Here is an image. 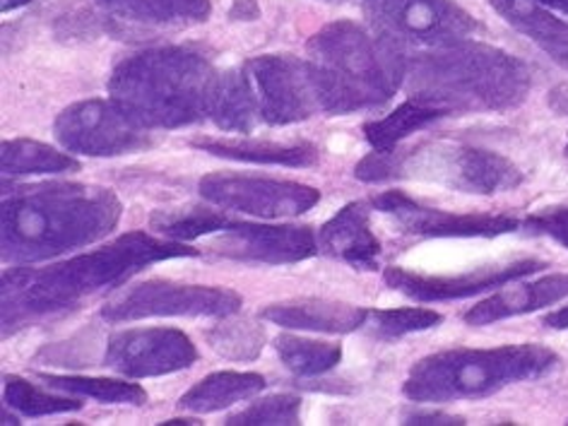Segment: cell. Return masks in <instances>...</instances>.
Here are the masks:
<instances>
[{
	"label": "cell",
	"instance_id": "52a82bcc",
	"mask_svg": "<svg viewBox=\"0 0 568 426\" xmlns=\"http://www.w3.org/2000/svg\"><path fill=\"white\" fill-rule=\"evenodd\" d=\"M354 176L366 183L407 176L475 195L514 191L523 183V172L504 154L460 142H432L405 152H374L354 169Z\"/></svg>",
	"mask_w": 568,
	"mask_h": 426
},
{
	"label": "cell",
	"instance_id": "ac0fdd59",
	"mask_svg": "<svg viewBox=\"0 0 568 426\" xmlns=\"http://www.w3.org/2000/svg\"><path fill=\"white\" fill-rule=\"evenodd\" d=\"M261 318L292 331L352 333L364 328L368 308L328 300H294L263 308Z\"/></svg>",
	"mask_w": 568,
	"mask_h": 426
},
{
	"label": "cell",
	"instance_id": "f35d334b",
	"mask_svg": "<svg viewBox=\"0 0 568 426\" xmlns=\"http://www.w3.org/2000/svg\"><path fill=\"white\" fill-rule=\"evenodd\" d=\"M189 426V424H195V419H172V422H164V426Z\"/></svg>",
	"mask_w": 568,
	"mask_h": 426
},
{
	"label": "cell",
	"instance_id": "5bb4252c",
	"mask_svg": "<svg viewBox=\"0 0 568 426\" xmlns=\"http://www.w3.org/2000/svg\"><path fill=\"white\" fill-rule=\"evenodd\" d=\"M197 359L186 333L176 328H133L109 339L104 364L131 378L174 374Z\"/></svg>",
	"mask_w": 568,
	"mask_h": 426
},
{
	"label": "cell",
	"instance_id": "9a60e30c",
	"mask_svg": "<svg viewBox=\"0 0 568 426\" xmlns=\"http://www.w3.org/2000/svg\"><path fill=\"white\" fill-rule=\"evenodd\" d=\"M374 207L393 215L405 232L417 236H501L516 232L520 222L506 215H456V212L426 207L403 191H386L374 197Z\"/></svg>",
	"mask_w": 568,
	"mask_h": 426
},
{
	"label": "cell",
	"instance_id": "277c9868",
	"mask_svg": "<svg viewBox=\"0 0 568 426\" xmlns=\"http://www.w3.org/2000/svg\"><path fill=\"white\" fill-rule=\"evenodd\" d=\"M306 49L323 111L349 113L381 106L407 78L403 49L383 37L374 39L354 22L323 27Z\"/></svg>",
	"mask_w": 568,
	"mask_h": 426
},
{
	"label": "cell",
	"instance_id": "e575fe53",
	"mask_svg": "<svg viewBox=\"0 0 568 426\" xmlns=\"http://www.w3.org/2000/svg\"><path fill=\"white\" fill-rule=\"evenodd\" d=\"M549 106L568 119V82H564V84H559V88L551 90Z\"/></svg>",
	"mask_w": 568,
	"mask_h": 426
},
{
	"label": "cell",
	"instance_id": "8992f818",
	"mask_svg": "<svg viewBox=\"0 0 568 426\" xmlns=\"http://www.w3.org/2000/svg\"><path fill=\"white\" fill-rule=\"evenodd\" d=\"M557 364V354L542 345L448 349L412 368L403 390L415 403L477 400L510 383L545 376Z\"/></svg>",
	"mask_w": 568,
	"mask_h": 426
},
{
	"label": "cell",
	"instance_id": "d6986e66",
	"mask_svg": "<svg viewBox=\"0 0 568 426\" xmlns=\"http://www.w3.org/2000/svg\"><path fill=\"white\" fill-rule=\"evenodd\" d=\"M568 296V275H549L528 284H514L465 314V323L489 325L504 318L530 314V311L557 304Z\"/></svg>",
	"mask_w": 568,
	"mask_h": 426
},
{
	"label": "cell",
	"instance_id": "5b68a950",
	"mask_svg": "<svg viewBox=\"0 0 568 426\" xmlns=\"http://www.w3.org/2000/svg\"><path fill=\"white\" fill-rule=\"evenodd\" d=\"M217 75L201 53L186 49L142 51L113 70L109 92L142 128H176L210 111Z\"/></svg>",
	"mask_w": 568,
	"mask_h": 426
},
{
	"label": "cell",
	"instance_id": "ffe728a7",
	"mask_svg": "<svg viewBox=\"0 0 568 426\" xmlns=\"http://www.w3.org/2000/svg\"><path fill=\"white\" fill-rule=\"evenodd\" d=\"M494 10L520 34L542 49L554 63L568 70V22L537 3V0H489Z\"/></svg>",
	"mask_w": 568,
	"mask_h": 426
},
{
	"label": "cell",
	"instance_id": "44dd1931",
	"mask_svg": "<svg viewBox=\"0 0 568 426\" xmlns=\"http://www.w3.org/2000/svg\"><path fill=\"white\" fill-rule=\"evenodd\" d=\"M106 16L158 27H189L205 22L210 16L207 0H94Z\"/></svg>",
	"mask_w": 568,
	"mask_h": 426
},
{
	"label": "cell",
	"instance_id": "f546056e",
	"mask_svg": "<svg viewBox=\"0 0 568 426\" xmlns=\"http://www.w3.org/2000/svg\"><path fill=\"white\" fill-rule=\"evenodd\" d=\"M6 403L10 407L20 409L27 417L59 415V412H75L82 407L80 400H70V397H61V395H49L18 376L6 378Z\"/></svg>",
	"mask_w": 568,
	"mask_h": 426
},
{
	"label": "cell",
	"instance_id": "4dcf8cb0",
	"mask_svg": "<svg viewBox=\"0 0 568 426\" xmlns=\"http://www.w3.org/2000/svg\"><path fill=\"white\" fill-rule=\"evenodd\" d=\"M300 409L302 400L294 395H273L265 397V400L253 403L239 415L230 417L226 424H239V426H265V424H296L300 422Z\"/></svg>",
	"mask_w": 568,
	"mask_h": 426
},
{
	"label": "cell",
	"instance_id": "d4e9b609",
	"mask_svg": "<svg viewBox=\"0 0 568 426\" xmlns=\"http://www.w3.org/2000/svg\"><path fill=\"white\" fill-rule=\"evenodd\" d=\"M80 164L63 152L34 140L3 142V172L6 174H61L78 172Z\"/></svg>",
	"mask_w": 568,
	"mask_h": 426
},
{
	"label": "cell",
	"instance_id": "603a6c76",
	"mask_svg": "<svg viewBox=\"0 0 568 426\" xmlns=\"http://www.w3.org/2000/svg\"><path fill=\"white\" fill-rule=\"evenodd\" d=\"M265 388V378L261 374H239V372H220L203 378L179 400V407L186 412H217L241 400H248L255 393Z\"/></svg>",
	"mask_w": 568,
	"mask_h": 426
},
{
	"label": "cell",
	"instance_id": "7a4b0ae2",
	"mask_svg": "<svg viewBox=\"0 0 568 426\" xmlns=\"http://www.w3.org/2000/svg\"><path fill=\"white\" fill-rule=\"evenodd\" d=\"M412 99L446 111H506L530 92V68L516 55L473 39L407 61Z\"/></svg>",
	"mask_w": 568,
	"mask_h": 426
},
{
	"label": "cell",
	"instance_id": "7402d4cb",
	"mask_svg": "<svg viewBox=\"0 0 568 426\" xmlns=\"http://www.w3.org/2000/svg\"><path fill=\"white\" fill-rule=\"evenodd\" d=\"M193 148L215 154L224 160H239L251 164H282V166H311L318 162V150L311 142H280L265 140H193Z\"/></svg>",
	"mask_w": 568,
	"mask_h": 426
},
{
	"label": "cell",
	"instance_id": "1f68e13d",
	"mask_svg": "<svg viewBox=\"0 0 568 426\" xmlns=\"http://www.w3.org/2000/svg\"><path fill=\"white\" fill-rule=\"evenodd\" d=\"M525 226H528L532 234H547L568 248V205L537 210L535 215L525 220Z\"/></svg>",
	"mask_w": 568,
	"mask_h": 426
},
{
	"label": "cell",
	"instance_id": "4fadbf2b",
	"mask_svg": "<svg viewBox=\"0 0 568 426\" xmlns=\"http://www.w3.org/2000/svg\"><path fill=\"white\" fill-rule=\"evenodd\" d=\"M205 239L210 248L234 261L296 263L318 251V236L308 226H267L230 220L222 212L215 230Z\"/></svg>",
	"mask_w": 568,
	"mask_h": 426
},
{
	"label": "cell",
	"instance_id": "83f0119b",
	"mask_svg": "<svg viewBox=\"0 0 568 426\" xmlns=\"http://www.w3.org/2000/svg\"><path fill=\"white\" fill-rule=\"evenodd\" d=\"M210 347L234 362H251L265 345V331L253 321H226L207 331Z\"/></svg>",
	"mask_w": 568,
	"mask_h": 426
},
{
	"label": "cell",
	"instance_id": "7c38bea8",
	"mask_svg": "<svg viewBox=\"0 0 568 426\" xmlns=\"http://www.w3.org/2000/svg\"><path fill=\"white\" fill-rule=\"evenodd\" d=\"M55 138L63 148L82 154H125L150 145V135L116 106L90 99L65 109L55 121Z\"/></svg>",
	"mask_w": 568,
	"mask_h": 426
},
{
	"label": "cell",
	"instance_id": "cb8c5ba5",
	"mask_svg": "<svg viewBox=\"0 0 568 426\" xmlns=\"http://www.w3.org/2000/svg\"><path fill=\"white\" fill-rule=\"evenodd\" d=\"M444 116L446 111H442L438 106L419 102V99H409V102L388 113L386 119L366 123L364 133L374 152H393L405 138H409L412 133L422 131V128Z\"/></svg>",
	"mask_w": 568,
	"mask_h": 426
},
{
	"label": "cell",
	"instance_id": "74e56055",
	"mask_svg": "<svg viewBox=\"0 0 568 426\" xmlns=\"http://www.w3.org/2000/svg\"><path fill=\"white\" fill-rule=\"evenodd\" d=\"M27 3H30V0H3V12H10V10H16Z\"/></svg>",
	"mask_w": 568,
	"mask_h": 426
},
{
	"label": "cell",
	"instance_id": "836d02e7",
	"mask_svg": "<svg viewBox=\"0 0 568 426\" xmlns=\"http://www.w3.org/2000/svg\"><path fill=\"white\" fill-rule=\"evenodd\" d=\"M405 424H463V419L442 415V412H424V415H409Z\"/></svg>",
	"mask_w": 568,
	"mask_h": 426
},
{
	"label": "cell",
	"instance_id": "ba28073f",
	"mask_svg": "<svg viewBox=\"0 0 568 426\" xmlns=\"http://www.w3.org/2000/svg\"><path fill=\"white\" fill-rule=\"evenodd\" d=\"M364 10L378 37L397 49L403 44L438 49L479 32V22L456 0H364Z\"/></svg>",
	"mask_w": 568,
	"mask_h": 426
},
{
	"label": "cell",
	"instance_id": "2e32d148",
	"mask_svg": "<svg viewBox=\"0 0 568 426\" xmlns=\"http://www.w3.org/2000/svg\"><path fill=\"white\" fill-rule=\"evenodd\" d=\"M542 267H547L545 261L525 258L501 267L475 270L473 275L467 273L460 277H436V275L426 277L419 273H412V270H405V267H388L383 280H386L390 290L412 296V300L417 302H448V300H465V296H475L479 292H487L494 287H504V284L520 280L525 275H532Z\"/></svg>",
	"mask_w": 568,
	"mask_h": 426
},
{
	"label": "cell",
	"instance_id": "484cf974",
	"mask_svg": "<svg viewBox=\"0 0 568 426\" xmlns=\"http://www.w3.org/2000/svg\"><path fill=\"white\" fill-rule=\"evenodd\" d=\"M41 381L49 388L65 390L70 395L92 397V400L106 405H145L148 393L135 383H123L113 378H90V376H47L41 374Z\"/></svg>",
	"mask_w": 568,
	"mask_h": 426
},
{
	"label": "cell",
	"instance_id": "d590c367",
	"mask_svg": "<svg viewBox=\"0 0 568 426\" xmlns=\"http://www.w3.org/2000/svg\"><path fill=\"white\" fill-rule=\"evenodd\" d=\"M545 325L554 331H566L568 328V304L561 306L559 311H554V314L545 316Z\"/></svg>",
	"mask_w": 568,
	"mask_h": 426
},
{
	"label": "cell",
	"instance_id": "d6a6232c",
	"mask_svg": "<svg viewBox=\"0 0 568 426\" xmlns=\"http://www.w3.org/2000/svg\"><path fill=\"white\" fill-rule=\"evenodd\" d=\"M230 16L234 20H255L261 16V10H258V3H255V0H234Z\"/></svg>",
	"mask_w": 568,
	"mask_h": 426
},
{
	"label": "cell",
	"instance_id": "e0dca14e",
	"mask_svg": "<svg viewBox=\"0 0 568 426\" xmlns=\"http://www.w3.org/2000/svg\"><path fill=\"white\" fill-rule=\"evenodd\" d=\"M318 248L357 270H376L381 241L368 224V212L359 203H349L325 222L318 232Z\"/></svg>",
	"mask_w": 568,
	"mask_h": 426
},
{
	"label": "cell",
	"instance_id": "3957f363",
	"mask_svg": "<svg viewBox=\"0 0 568 426\" xmlns=\"http://www.w3.org/2000/svg\"><path fill=\"white\" fill-rule=\"evenodd\" d=\"M121 205L102 189H24L3 205L6 261H39L109 234Z\"/></svg>",
	"mask_w": 568,
	"mask_h": 426
},
{
	"label": "cell",
	"instance_id": "f1b7e54d",
	"mask_svg": "<svg viewBox=\"0 0 568 426\" xmlns=\"http://www.w3.org/2000/svg\"><path fill=\"white\" fill-rule=\"evenodd\" d=\"M442 314L432 308H388V311H368V333L376 339H400L409 333L429 331L442 323Z\"/></svg>",
	"mask_w": 568,
	"mask_h": 426
},
{
	"label": "cell",
	"instance_id": "ab89813d",
	"mask_svg": "<svg viewBox=\"0 0 568 426\" xmlns=\"http://www.w3.org/2000/svg\"><path fill=\"white\" fill-rule=\"evenodd\" d=\"M566 158H568V145H566Z\"/></svg>",
	"mask_w": 568,
	"mask_h": 426
},
{
	"label": "cell",
	"instance_id": "9c48e42d",
	"mask_svg": "<svg viewBox=\"0 0 568 426\" xmlns=\"http://www.w3.org/2000/svg\"><path fill=\"white\" fill-rule=\"evenodd\" d=\"M255 121L284 125L321 109L311 65L290 55H261L239 70Z\"/></svg>",
	"mask_w": 568,
	"mask_h": 426
},
{
	"label": "cell",
	"instance_id": "8d00e7d4",
	"mask_svg": "<svg viewBox=\"0 0 568 426\" xmlns=\"http://www.w3.org/2000/svg\"><path fill=\"white\" fill-rule=\"evenodd\" d=\"M537 3L549 6V8H557V10H561V12H566V16H568V0H537Z\"/></svg>",
	"mask_w": 568,
	"mask_h": 426
},
{
	"label": "cell",
	"instance_id": "6da1fadb",
	"mask_svg": "<svg viewBox=\"0 0 568 426\" xmlns=\"http://www.w3.org/2000/svg\"><path fill=\"white\" fill-rule=\"evenodd\" d=\"M195 253L197 251L181 244H164V241L135 232L63 265L47 270L16 267L3 277V323L6 328H12L27 318L65 311L75 306L82 296L125 282L150 263Z\"/></svg>",
	"mask_w": 568,
	"mask_h": 426
},
{
	"label": "cell",
	"instance_id": "4316f807",
	"mask_svg": "<svg viewBox=\"0 0 568 426\" xmlns=\"http://www.w3.org/2000/svg\"><path fill=\"white\" fill-rule=\"evenodd\" d=\"M275 347L282 364L296 376H321L343 359V347L339 345L316 343V339L294 335H280Z\"/></svg>",
	"mask_w": 568,
	"mask_h": 426
},
{
	"label": "cell",
	"instance_id": "30bf717a",
	"mask_svg": "<svg viewBox=\"0 0 568 426\" xmlns=\"http://www.w3.org/2000/svg\"><path fill=\"white\" fill-rule=\"evenodd\" d=\"M241 308V296L230 290L195 287L166 280L142 282L104 306L109 323L154 318V316H232Z\"/></svg>",
	"mask_w": 568,
	"mask_h": 426
},
{
	"label": "cell",
	"instance_id": "8fae6325",
	"mask_svg": "<svg viewBox=\"0 0 568 426\" xmlns=\"http://www.w3.org/2000/svg\"><path fill=\"white\" fill-rule=\"evenodd\" d=\"M197 191L215 207L265 220L304 215L321 201V193L304 183L236 174H207L197 183Z\"/></svg>",
	"mask_w": 568,
	"mask_h": 426
}]
</instances>
